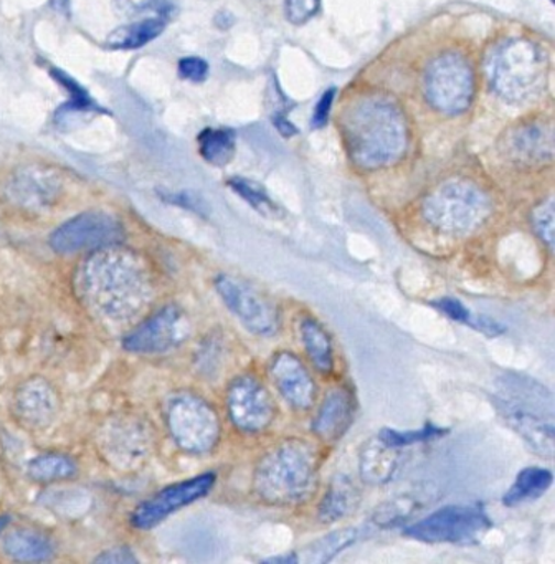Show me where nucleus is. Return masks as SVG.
Returning a JSON list of instances; mask_svg holds the SVG:
<instances>
[{
    "mask_svg": "<svg viewBox=\"0 0 555 564\" xmlns=\"http://www.w3.org/2000/svg\"><path fill=\"white\" fill-rule=\"evenodd\" d=\"M83 302L112 323L139 318L151 305L154 280L145 260L119 246L96 250L76 273Z\"/></svg>",
    "mask_w": 555,
    "mask_h": 564,
    "instance_id": "1",
    "label": "nucleus"
},
{
    "mask_svg": "<svg viewBox=\"0 0 555 564\" xmlns=\"http://www.w3.org/2000/svg\"><path fill=\"white\" fill-rule=\"evenodd\" d=\"M340 123L347 153L360 170H382L405 153V118L387 98L370 95L353 101Z\"/></svg>",
    "mask_w": 555,
    "mask_h": 564,
    "instance_id": "2",
    "label": "nucleus"
},
{
    "mask_svg": "<svg viewBox=\"0 0 555 564\" xmlns=\"http://www.w3.org/2000/svg\"><path fill=\"white\" fill-rule=\"evenodd\" d=\"M317 484V454L307 442H283L261 457L254 470L258 497L274 507L303 503Z\"/></svg>",
    "mask_w": 555,
    "mask_h": 564,
    "instance_id": "3",
    "label": "nucleus"
},
{
    "mask_svg": "<svg viewBox=\"0 0 555 564\" xmlns=\"http://www.w3.org/2000/svg\"><path fill=\"white\" fill-rule=\"evenodd\" d=\"M494 404L527 447L548 460L554 457V401L544 386L514 375L499 379Z\"/></svg>",
    "mask_w": 555,
    "mask_h": 564,
    "instance_id": "4",
    "label": "nucleus"
},
{
    "mask_svg": "<svg viewBox=\"0 0 555 564\" xmlns=\"http://www.w3.org/2000/svg\"><path fill=\"white\" fill-rule=\"evenodd\" d=\"M547 70V55L527 39H512L499 45L486 67L489 84L509 104L535 97L544 87Z\"/></svg>",
    "mask_w": 555,
    "mask_h": 564,
    "instance_id": "5",
    "label": "nucleus"
},
{
    "mask_svg": "<svg viewBox=\"0 0 555 564\" xmlns=\"http://www.w3.org/2000/svg\"><path fill=\"white\" fill-rule=\"evenodd\" d=\"M426 223L446 236H468L491 214L485 191L468 181H449L436 187L422 206Z\"/></svg>",
    "mask_w": 555,
    "mask_h": 564,
    "instance_id": "6",
    "label": "nucleus"
},
{
    "mask_svg": "<svg viewBox=\"0 0 555 564\" xmlns=\"http://www.w3.org/2000/svg\"><path fill=\"white\" fill-rule=\"evenodd\" d=\"M491 528V520L479 503L439 508L403 534L423 543L475 544Z\"/></svg>",
    "mask_w": 555,
    "mask_h": 564,
    "instance_id": "7",
    "label": "nucleus"
},
{
    "mask_svg": "<svg viewBox=\"0 0 555 564\" xmlns=\"http://www.w3.org/2000/svg\"><path fill=\"white\" fill-rule=\"evenodd\" d=\"M167 425L175 444L191 454H207L220 438L217 412L194 394L172 399L167 408Z\"/></svg>",
    "mask_w": 555,
    "mask_h": 564,
    "instance_id": "8",
    "label": "nucleus"
},
{
    "mask_svg": "<svg viewBox=\"0 0 555 564\" xmlns=\"http://www.w3.org/2000/svg\"><path fill=\"white\" fill-rule=\"evenodd\" d=\"M423 87L426 100L435 110L446 115L463 113L475 94L471 65L461 55H439L426 68Z\"/></svg>",
    "mask_w": 555,
    "mask_h": 564,
    "instance_id": "9",
    "label": "nucleus"
},
{
    "mask_svg": "<svg viewBox=\"0 0 555 564\" xmlns=\"http://www.w3.org/2000/svg\"><path fill=\"white\" fill-rule=\"evenodd\" d=\"M124 230L116 217L106 213H85L73 217L50 236V247L62 256L96 252L119 246Z\"/></svg>",
    "mask_w": 555,
    "mask_h": 564,
    "instance_id": "10",
    "label": "nucleus"
},
{
    "mask_svg": "<svg viewBox=\"0 0 555 564\" xmlns=\"http://www.w3.org/2000/svg\"><path fill=\"white\" fill-rule=\"evenodd\" d=\"M215 289L248 332L273 336L280 329V310L250 283L221 273L215 279Z\"/></svg>",
    "mask_w": 555,
    "mask_h": 564,
    "instance_id": "11",
    "label": "nucleus"
},
{
    "mask_svg": "<svg viewBox=\"0 0 555 564\" xmlns=\"http://www.w3.org/2000/svg\"><path fill=\"white\" fill-rule=\"evenodd\" d=\"M228 417L238 431L260 434L273 424L276 408L273 399L254 376H241L227 392Z\"/></svg>",
    "mask_w": 555,
    "mask_h": 564,
    "instance_id": "12",
    "label": "nucleus"
},
{
    "mask_svg": "<svg viewBox=\"0 0 555 564\" xmlns=\"http://www.w3.org/2000/svg\"><path fill=\"white\" fill-rule=\"evenodd\" d=\"M191 335V323L178 306L168 305L149 316L124 338V348L138 355H159L181 346Z\"/></svg>",
    "mask_w": 555,
    "mask_h": 564,
    "instance_id": "13",
    "label": "nucleus"
},
{
    "mask_svg": "<svg viewBox=\"0 0 555 564\" xmlns=\"http://www.w3.org/2000/svg\"><path fill=\"white\" fill-rule=\"evenodd\" d=\"M98 447L116 468H134L148 457L151 432L141 419H111L99 431Z\"/></svg>",
    "mask_w": 555,
    "mask_h": 564,
    "instance_id": "14",
    "label": "nucleus"
},
{
    "mask_svg": "<svg viewBox=\"0 0 555 564\" xmlns=\"http://www.w3.org/2000/svg\"><path fill=\"white\" fill-rule=\"evenodd\" d=\"M214 485L215 474L207 471V474H202L198 477L188 478V480L178 481V484L164 488V490L155 494L154 497L142 501L132 511V527L139 528V530L154 528L155 524L161 523L162 520L171 517L172 513L181 510V508L200 500L202 497H205L214 488Z\"/></svg>",
    "mask_w": 555,
    "mask_h": 564,
    "instance_id": "15",
    "label": "nucleus"
},
{
    "mask_svg": "<svg viewBox=\"0 0 555 564\" xmlns=\"http://www.w3.org/2000/svg\"><path fill=\"white\" fill-rule=\"evenodd\" d=\"M270 375L284 401L297 411H307L316 401V384L300 358L281 351L271 359Z\"/></svg>",
    "mask_w": 555,
    "mask_h": 564,
    "instance_id": "16",
    "label": "nucleus"
},
{
    "mask_svg": "<svg viewBox=\"0 0 555 564\" xmlns=\"http://www.w3.org/2000/svg\"><path fill=\"white\" fill-rule=\"evenodd\" d=\"M58 405L55 389L42 378L23 382L13 395L17 417L29 427L42 429L52 424L58 412Z\"/></svg>",
    "mask_w": 555,
    "mask_h": 564,
    "instance_id": "17",
    "label": "nucleus"
},
{
    "mask_svg": "<svg viewBox=\"0 0 555 564\" xmlns=\"http://www.w3.org/2000/svg\"><path fill=\"white\" fill-rule=\"evenodd\" d=\"M356 414V399L346 386L330 389L314 417L313 432L327 444H334L349 431Z\"/></svg>",
    "mask_w": 555,
    "mask_h": 564,
    "instance_id": "18",
    "label": "nucleus"
},
{
    "mask_svg": "<svg viewBox=\"0 0 555 564\" xmlns=\"http://www.w3.org/2000/svg\"><path fill=\"white\" fill-rule=\"evenodd\" d=\"M59 181L55 174L42 167H26L17 173L7 186V196L23 209H43L55 203Z\"/></svg>",
    "mask_w": 555,
    "mask_h": 564,
    "instance_id": "19",
    "label": "nucleus"
},
{
    "mask_svg": "<svg viewBox=\"0 0 555 564\" xmlns=\"http://www.w3.org/2000/svg\"><path fill=\"white\" fill-rule=\"evenodd\" d=\"M359 467L367 484H387L399 468V448L390 447L379 437L373 438L360 452Z\"/></svg>",
    "mask_w": 555,
    "mask_h": 564,
    "instance_id": "20",
    "label": "nucleus"
},
{
    "mask_svg": "<svg viewBox=\"0 0 555 564\" xmlns=\"http://www.w3.org/2000/svg\"><path fill=\"white\" fill-rule=\"evenodd\" d=\"M552 130L545 124H525L512 134L509 150L524 163H544L552 160Z\"/></svg>",
    "mask_w": 555,
    "mask_h": 564,
    "instance_id": "21",
    "label": "nucleus"
},
{
    "mask_svg": "<svg viewBox=\"0 0 555 564\" xmlns=\"http://www.w3.org/2000/svg\"><path fill=\"white\" fill-rule=\"evenodd\" d=\"M2 550L12 560L46 561L55 554V544L40 531L19 528L3 536Z\"/></svg>",
    "mask_w": 555,
    "mask_h": 564,
    "instance_id": "22",
    "label": "nucleus"
},
{
    "mask_svg": "<svg viewBox=\"0 0 555 564\" xmlns=\"http://www.w3.org/2000/svg\"><path fill=\"white\" fill-rule=\"evenodd\" d=\"M552 481H554V475L547 468H524V470L519 471L514 484L505 491L502 503L505 507H519V505L537 500L552 487Z\"/></svg>",
    "mask_w": 555,
    "mask_h": 564,
    "instance_id": "23",
    "label": "nucleus"
},
{
    "mask_svg": "<svg viewBox=\"0 0 555 564\" xmlns=\"http://www.w3.org/2000/svg\"><path fill=\"white\" fill-rule=\"evenodd\" d=\"M360 501V491L347 477H337L330 484L326 497L319 507V520L324 523H334L342 520L356 510Z\"/></svg>",
    "mask_w": 555,
    "mask_h": 564,
    "instance_id": "24",
    "label": "nucleus"
},
{
    "mask_svg": "<svg viewBox=\"0 0 555 564\" xmlns=\"http://www.w3.org/2000/svg\"><path fill=\"white\" fill-rule=\"evenodd\" d=\"M301 339L311 362L317 371L329 375L334 369V349L326 329L313 318H304L300 325Z\"/></svg>",
    "mask_w": 555,
    "mask_h": 564,
    "instance_id": "25",
    "label": "nucleus"
},
{
    "mask_svg": "<svg viewBox=\"0 0 555 564\" xmlns=\"http://www.w3.org/2000/svg\"><path fill=\"white\" fill-rule=\"evenodd\" d=\"M165 21L162 18H148L126 28L116 29L106 45L115 51H134L157 39L164 32Z\"/></svg>",
    "mask_w": 555,
    "mask_h": 564,
    "instance_id": "26",
    "label": "nucleus"
},
{
    "mask_svg": "<svg viewBox=\"0 0 555 564\" xmlns=\"http://www.w3.org/2000/svg\"><path fill=\"white\" fill-rule=\"evenodd\" d=\"M359 538V531L356 528H344V530L333 531L327 536L311 543L306 550H303V556L297 561H306V563H327L334 560L337 554L342 553L347 547L352 546Z\"/></svg>",
    "mask_w": 555,
    "mask_h": 564,
    "instance_id": "27",
    "label": "nucleus"
},
{
    "mask_svg": "<svg viewBox=\"0 0 555 564\" xmlns=\"http://www.w3.org/2000/svg\"><path fill=\"white\" fill-rule=\"evenodd\" d=\"M198 151L207 163L225 166L235 154V134L228 130H204L197 138Z\"/></svg>",
    "mask_w": 555,
    "mask_h": 564,
    "instance_id": "28",
    "label": "nucleus"
},
{
    "mask_svg": "<svg viewBox=\"0 0 555 564\" xmlns=\"http://www.w3.org/2000/svg\"><path fill=\"white\" fill-rule=\"evenodd\" d=\"M438 312L443 315L448 316L453 322L461 323V325L469 326V328L478 329V332L485 333L486 336H498L504 333L499 323L494 319L486 318V316H475V313L469 312L459 300L456 299H438L432 303Z\"/></svg>",
    "mask_w": 555,
    "mask_h": 564,
    "instance_id": "29",
    "label": "nucleus"
},
{
    "mask_svg": "<svg viewBox=\"0 0 555 564\" xmlns=\"http://www.w3.org/2000/svg\"><path fill=\"white\" fill-rule=\"evenodd\" d=\"M29 475L35 481L50 484V481L66 480L75 477L76 465L72 458L59 454H45L33 458L29 464Z\"/></svg>",
    "mask_w": 555,
    "mask_h": 564,
    "instance_id": "30",
    "label": "nucleus"
},
{
    "mask_svg": "<svg viewBox=\"0 0 555 564\" xmlns=\"http://www.w3.org/2000/svg\"><path fill=\"white\" fill-rule=\"evenodd\" d=\"M228 186L237 193L244 203L250 204L257 213L264 217H280V207L268 196L266 191L254 183V181L243 180V177H231Z\"/></svg>",
    "mask_w": 555,
    "mask_h": 564,
    "instance_id": "31",
    "label": "nucleus"
},
{
    "mask_svg": "<svg viewBox=\"0 0 555 564\" xmlns=\"http://www.w3.org/2000/svg\"><path fill=\"white\" fill-rule=\"evenodd\" d=\"M445 429L435 427V425H425L418 431H393V429H383L380 431L379 438L393 448L409 447V445L422 444V442L432 441V438L445 435Z\"/></svg>",
    "mask_w": 555,
    "mask_h": 564,
    "instance_id": "32",
    "label": "nucleus"
},
{
    "mask_svg": "<svg viewBox=\"0 0 555 564\" xmlns=\"http://www.w3.org/2000/svg\"><path fill=\"white\" fill-rule=\"evenodd\" d=\"M115 9L124 18H141V15H157L164 19L171 14L168 0H115Z\"/></svg>",
    "mask_w": 555,
    "mask_h": 564,
    "instance_id": "33",
    "label": "nucleus"
},
{
    "mask_svg": "<svg viewBox=\"0 0 555 564\" xmlns=\"http://www.w3.org/2000/svg\"><path fill=\"white\" fill-rule=\"evenodd\" d=\"M52 77L69 94V104L62 108V111L95 110V104L85 90L73 80L65 72L53 68Z\"/></svg>",
    "mask_w": 555,
    "mask_h": 564,
    "instance_id": "34",
    "label": "nucleus"
},
{
    "mask_svg": "<svg viewBox=\"0 0 555 564\" xmlns=\"http://www.w3.org/2000/svg\"><path fill=\"white\" fill-rule=\"evenodd\" d=\"M532 227L548 250L554 249V200L547 199L532 213Z\"/></svg>",
    "mask_w": 555,
    "mask_h": 564,
    "instance_id": "35",
    "label": "nucleus"
},
{
    "mask_svg": "<svg viewBox=\"0 0 555 564\" xmlns=\"http://www.w3.org/2000/svg\"><path fill=\"white\" fill-rule=\"evenodd\" d=\"M412 500L410 501H392V503L382 505L380 510L373 514V521L379 527H393V524L402 523L403 520L412 514Z\"/></svg>",
    "mask_w": 555,
    "mask_h": 564,
    "instance_id": "36",
    "label": "nucleus"
},
{
    "mask_svg": "<svg viewBox=\"0 0 555 564\" xmlns=\"http://www.w3.org/2000/svg\"><path fill=\"white\" fill-rule=\"evenodd\" d=\"M320 0H286L284 12L286 19L294 25L306 24L319 11Z\"/></svg>",
    "mask_w": 555,
    "mask_h": 564,
    "instance_id": "37",
    "label": "nucleus"
},
{
    "mask_svg": "<svg viewBox=\"0 0 555 564\" xmlns=\"http://www.w3.org/2000/svg\"><path fill=\"white\" fill-rule=\"evenodd\" d=\"M178 75H181L184 80L198 84V82H204L205 78H207L208 64L197 57L182 58L181 64H178Z\"/></svg>",
    "mask_w": 555,
    "mask_h": 564,
    "instance_id": "38",
    "label": "nucleus"
},
{
    "mask_svg": "<svg viewBox=\"0 0 555 564\" xmlns=\"http://www.w3.org/2000/svg\"><path fill=\"white\" fill-rule=\"evenodd\" d=\"M95 561L96 563L132 564L138 563V557L128 547H115L99 554Z\"/></svg>",
    "mask_w": 555,
    "mask_h": 564,
    "instance_id": "39",
    "label": "nucleus"
},
{
    "mask_svg": "<svg viewBox=\"0 0 555 564\" xmlns=\"http://www.w3.org/2000/svg\"><path fill=\"white\" fill-rule=\"evenodd\" d=\"M334 94H336V90L330 88V90H327L326 94L323 95L319 104L316 105V110H314L313 117L314 128H320L327 123V118H329L330 113V107H333Z\"/></svg>",
    "mask_w": 555,
    "mask_h": 564,
    "instance_id": "40",
    "label": "nucleus"
},
{
    "mask_svg": "<svg viewBox=\"0 0 555 564\" xmlns=\"http://www.w3.org/2000/svg\"><path fill=\"white\" fill-rule=\"evenodd\" d=\"M171 203L178 204V206L187 207V209L197 210L202 213V200L191 193L174 194L171 196Z\"/></svg>",
    "mask_w": 555,
    "mask_h": 564,
    "instance_id": "41",
    "label": "nucleus"
},
{
    "mask_svg": "<svg viewBox=\"0 0 555 564\" xmlns=\"http://www.w3.org/2000/svg\"><path fill=\"white\" fill-rule=\"evenodd\" d=\"M274 127L280 130V133L283 134V137H293V134H296V128H294L290 121L284 120V118L278 117L276 121H274Z\"/></svg>",
    "mask_w": 555,
    "mask_h": 564,
    "instance_id": "42",
    "label": "nucleus"
},
{
    "mask_svg": "<svg viewBox=\"0 0 555 564\" xmlns=\"http://www.w3.org/2000/svg\"><path fill=\"white\" fill-rule=\"evenodd\" d=\"M52 8L62 14H68L69 0H52Z\"/></svg>",
    "mask_w": 555,
    "mask_h": 564,
    "instance_id": "43",
    "label": "nucleus"
},
{
    "mask_svg": "<svg viewBox=\"0 0 555 564\" xmlns=\"http://www.w3.org/2000/svg\"><path fill=\"white\" fill-rule=\"evenodd\" d=\"M7 523H9V518H6V517L0 518V533H2L3 528L7 527Z\"/></svg>",
    "mask_w": 555,
    "mask_h": 564,
    "instance_id": "44",
    "label": "nucleus"
}]
</instances>
